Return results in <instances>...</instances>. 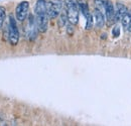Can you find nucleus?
<instances>
[{
  "label": "nucleus",
  "mask_w": 131,
  "mask_h": 126,
  "mask_svg": "<svg viewBox=\"0 0 131 126\" xmlns=\"http://www.w3.org/2000/svg\"><path fill=\"white\" fill-rule=\"evenodd\" d=\"M121 23L125 30L131 32V12H129L128 10L121 17Z\"/></svg>",
  "instance_id": "9d476101"
},
{
  "label": "nucleus",
  "mask_w": 131,
  "mask_h": 126,
  "mask_svg": "<svg viewBox=\"0 0 131 126\" xmlns=\"http://www.w3.org/2000/svg\"><path fill=\"white\" fill-rule=\"evenodd\" d=\"M28 9H29V3L27 1L20 2L15 8V15L18 21L22 22L25 20V18L28 15Z\"/></svg>",
  "instance_id": "423d86ee"
},
{
  "label": "nucleus",
  "mask_w": 131,
  "mask_h": 126,
  "mask_svg": "<svg viewBox=\"0 0 131 126\" xmlns=\"http://www.w3.org/2000/svg\"><path fill=\"white\" fill-rule=\"evenodd\" d=\"M94 18H95V22H96V26L97 27L101 28V27L104 26V24H105V16L102 13L101 10H99L97 8L95 9V11H94Z\"/></svg>",
  "instance_id": "1a4fd4ad"
},
{
  "label": "nucleus",
  "mask_w": 131,
  "mask_h": 126,
  "mask_svg": "<svg viewBox=\"0 0 131 126\" xmlns=\"http://www.w3.org/2000/svg\"><path fill=\"white\" fill-rule=\"evenodd\" d=\"M95 6L99 10H104V5H105V0H94Z\"/></svg>",
  "instance_id": "4468645a"
},
{
  "label": "nucleus",
  "mask_w": 131,
  "mask_h": 126,
  "mask_svg": "<svg viewBox=\"0 0 131 126\" xmlns=\"http://www.w3.org/2000/svg\"><path fill=\"white\" fill-rule=\"evenodd\" d=\"M93 19H94V16L92 14H89L86 17V29L87 30H90L93 27Z\"/></svg>",
  "instance_id": "f8f14e48"
},
{
  "label": "nucleus",
  "mask_w": 131,
  "mask_h": 126,
  "mask_svg": "<svg viewBox=\"0 0 131 126\" xmlns=\"http://www.w3.org/2000/svg\"><path fill=\"white\" fill-rule=\"evenodd\" d=\"M66 13L68 16V21L75 25L79 22L80 6L78 0H65Z\"/></svg>",
  "instance_id": "f03ea898"
},
{
  "label": "nucleus",
  "mask_w": 131,
  "mask_h": 126,
  "mask_svg": "<svg viewBox=\"0 0 131 126\" xmlns=\"http://www.w3.org/2000/svg\"><path fill=\"white\" fill-rule=\"evenodd\" d=\"M8 41L11 46H16L19 41V32L16 24V20L12 15L9 16V26H8Z\"/></svg>",
  "instance_id": "7ed1b4c3"
},
{
  "label": "nucleus",
  "mask_w": 131,
  "mask_h": 126,
  "mask_svg": "<svg viewBox=\"0 0 131 126\" xmlns=\"http://www.w3.org/2000/svg\"><path fill=\"white\" fill-rule=\"evenodd\" d=\"M37 32H38V29H37V25H36V22H35V18L33 17V15H29L28 19H27L26 26H25L26 37H28L31 40L35 39Z\"/></svg>",
  "instance_id": "39448f33"
},
{
  "label": "nucleus",
  "mask_w": 131,
  "mask_h": 126,
  "mask_svg": "<svg viewBox=\"0 0 131 126\" xmlns=\"http://www.w3.org/2000/svg\"><path fill=\"white\" fill-rule=\"evenodd\" d=\"M79 6H80V11H82L83 15L85 16V18L89 15V14H91L90 11H89L88 4H87L86 2H84V1H79Z\"/></svg>",
  "instance_id": "9b49d317"
},
{
  "label": "nucleus",
  "mask_w": 131,
  "mask_h": 126,
  "mask_svg": "<svg viewBox=\"0 0 131 126\" xmlns=\"http://www.w3.org/2000/svg\"><path fill=\"white\" fill-rule=\"evenodd\" d=\"M34 12H35V22L37 25V29L39 32L43 33L48 30L49 18L47 11V1L37 0L34 7Z\"/></svg>",
  "instance_id": "f257e3e1"
},
{
  "label": "nucleus",
  "mask_w": 131,
  "mask_h": 126,
  "mask_svg": "<svg viewBox=\"0 0 131 126\" xmlns=\"http://www.w3.org/2000/svg\"><path fill=\"white\" fill-rule=\"evenodd\" d=\"M127 11V8L125 7L124 4L117 2L116 3V9H115V14H114V22H118L119 20H121V17L123 14Z\"/></svg>",
  "instance_id": "6e6552de"
},
{
  "label": "nucleus",
  "mask_w": 131,
  "mask_h": 126,
  "mask_svg": "<svg viewBox=\"0 0 131 126\" xmlns=\"http://www.w3.org/2000/svg\"><path fill=\"white\" fill-rule=\"evenodd\" d=\"M5 17H6L5 8H4L3 6H0V28L2 27V25H3V23H4Z\"/></svg>",
  "instance_id": "ddd939ff"
},
{
  "label": "nucleus",
  "mask_w": 131,
  "mask_h": 126,
  "mask_svg": "<svg viewBox=\"0 0 131 126\" xmlns=\"http://www.w3.org/2000/svg\"><path fill=\"white\" fill-rule=\"evenodd\" d=\"M104 10H105V14H106V19H107V21H108L109 23H110V22H114L115 9L111 1L105 0Z\"/></svg>",
  "instance_id": "0eeeda50"
},
{
  "label": "nucleus",
  "mask_w": 131,
  "mask_h": 126,
  "mask_svg": "<svg viewBox=\"0 0 131 126\" xmlns=\"http://www.w3.org/2000/svg\"><path fill=\"white\" fill-rule=\"evenodd\" d=\"M112 34H113V36L114 37H117V36H119V34H120V27H119V25H115L114 27L112 28Z\"/></svg>",
  "instance_id": "2eb2a0df"
},
{
  "label": "nucleus",
  "mask_w": 131,
  "mask_h": 126,
  "mask_svg": "<svg viewBox=\"0 0 131 126\" xmlns=\"http://www.w3.org/2000/svg\"><path fill=\"white\" fill-rule=\"evenodd\" d=\"M62 9H63V3L61 0L49 1L47 3V11L50 19H53L60 15Z\"/></svg>",
  "instance_id": "20e7f679"
}]
</instances>
